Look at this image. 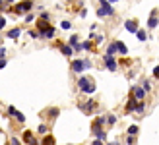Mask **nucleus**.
<instances>
[{"instance_id":"nucleus-1","label":"nucleus","mask_w":159,"mask_h":145,"mask_svg":"<svg viewBox=\"0 0 159 145\" xmlns=\"http://www.w3.org/2000/svg\"><path fill=\"white\" fill-rule=\"evenodd\" d=\"M78 85H80V89H82L84 93H87V95H91L95 91V85H93V81H91L89 77H80Z\"/></svg>"},{"instance_id":"nucleus-2","label":"nucleus","mask_w":159,"mask_h":145,"mask_svg":"<svg viewBox=\"0 0 159 145\" xmlns=\"http://www.w3.org/2000/svg\"><path fill=\"white\" fill-rule=\"evenodd\" d=\"M115 10H113V6H111L107 0H101V8L97 10V15L99 18H105V15H113Z\"/></svg>"},{"instance_id":"nucleus-3","label":"nucleus","mask_w":159,"mask_h":145,"mask_svg":"<svg viewBox=\"0 0 159 145\" xmlns=\"http://www.w3.org/2000/svg\"><path fill=\"white\" fill-rule=\"evenodd\" d=\"M31 8H33V2H31V0H23V2H20L18 6L14 8V12L16 14H25V12H29Z\"/></svg>"},{"instance_id":"nucleus-4","label":"nucleus","mask_w":159,"mask_h":145,"mask_svg":"<svg viewBox=\"0 0 159 145\" xmlns=\"http://www.w3.org/2000/svg\"><path fill=\"white\" fill-rule=\"evenodd\" d=\"M103 60H105V66H107V70H111V72H115L118 66H116V60L113 58V56H109V54H105L103 56Z\"/></svg>"},{"instance_id":"nucleus-5","label":"nucleus","mask_w":159,"mask_h":145,"mask_svg":"<svg viewBox=\"0 0 159 145\" xmlns=\"http://www.w3.org/2000/svg\"><path fill=\"white\" fill-rule=\"evenodd\" d=\"M8 114H12L16 120H18V122H25V116H23L16 107H8Z\"/></svg>"},{"instance_id":"nucleus-6","label":"nucleus","mask_w":159,"mask_h":145,"mask_svg":"<svg viewBox=\"0 0 159 145\" xmlns=\"http://www.w3.org/2000/svg\"><path fill=\"white\" fill-rule=\"evenodd\" d=\"M124 27H126L128 33H138V21L136 20H128V21L124 23Z\"/></svg>"},{"instance_id":"nucleus-7","label":"nucleus","mask_w":159,"mask_h":145,"mask_svg":"<svg viewBox=\"0 0 159 145\" xmlns=\"http://www.w3.org/2000/svg\"><path fill=\"white\" fill-rule=\"evenodd\" d=\"M132 97H134L136 101H144V97H146V91L142 89V87H134V89H132Z\"/></svg>"},{"instance_id":"nucleus-8","label":"nucleus","mask_w":159,"mask_h":145,"mask_svg":"<svg viewBox=\"0 0 159 145\" xmlns=\"http://www.w3.org/2000/svg\"><path fill=\"white\" fill-rule=\"evenodd\" d=\"M85 70V62L84 60H74L72 62V72H76V74H80V72Z\"/></svg>"},{"instance_id":"nucleus-9","label":"nucleus","mask_w":159,"mask_h":145,"mask_svg":"<svg viewBox=\"0 0 159 145\" xmlns=\"http://www.w3.org/2000/svg\"><path fill=\"white\" fill-rule=\"evenodd\" d=\"M115 46H116V52L120 54H128V48H126V45L122 41H115Z\"/></svg>"},{"instance_id":"nucleus-10","label":"nucleus","mask_w":159,"mask_h":145,"mask_svg":"<svg viewBox=\"0 0 159 145\" xmlns=\"http://www.w3.org/2000/svg\"><path fill=\"white\" fill-rule=\"evenodd\" d=\"M60 52L64 54V56H72V52H74V48L70 46V45H60Z\"/></svg>"},{"instance_id":"nucleus-11","label":"nucleus","mask_w":159,"mask_h":145,"mask_svg":"<svg viewBox=\"0 0 159 145\" xmlns=\"http://www.w3.org/2000/svg\"><path fill=\"white\" fill-rule=\"evenodd\" d=\"M80 108H82L84 112H91V110L95 108V103H93V101H89L87 104H80Z\"/></svg>"},{"instance_id":"nucleus-12","label":"nucleus","mask_w":159,"mask_h":145,"mask_svg":"<svg viewBox=\"0 0 159 145\" xmlns=\"http://www.w3.org/2000/svg\"><path fill=\"white\" fill-rule=\"evenodd\" d=\"M41 145H57V141H54L52 135H45L43 141H41Z\"/></svg>"},{"instance_id":"nucleus-13","label":"nucleus","mask_w":159,"mask_h":145,"mask_svg":"<svg viewBox=\"0 0 159 145\" xmlns=\"http://www.w3.org/2000/svg\"><path fill=\"white\" fill-rule=\"evenodd\" d=\"M157 23H159V21H157V18H155V14H153L152 18L148 20V27H149V29H153V27H157Z\"/></svg>"},{"instance_id":"nucleus-14","label":"nucleus","mask_w":159,"mask_h":145,"mask_svg":"<svg viewBox=\"0 0 159 145\" xmlns=\"http://www.w3.org/2000/svg\"><path fill=\"white\" fill-rule=\"evenodd\" d=\"M41 37H47V39H52L54 37V27H49L47 31H43L41 33Z\"/></svg>"},{"instance_id":"nucleus-15","label":"nucleus","mask_w":159,"mask_h":145,"mask_svg":"<svg viewBox=\"0 0 159 145\" xmlns=\"http://www.w3.org/2000/svg\"><path fill=\"white\" fill-rule=\"evenodd\" d=\"M20 33H21L20 29H12L10 33H8V39H18V37H20Z\"/></svg>"},{"instance_id":"nucleus-16","label":"nucleus","mask_w":159,"mask_h":145,"mask_svg":"<svg viewBox=\"0 0 159 145\" xmlns=\"http://www.w3.org/2000/svg\"><path fill=\"white\" fill-rule=\"evenodd\" d=\"M80 43H78V35H72V37H70V46H72L74 48V51H76V46H78Z\"/></svg>"},{"instance_id":"nucleus-17","label":"nucleus","mask_w":159,"mask_h":145,"mask_svg":"<svg viewBox=\"0 0 159 145\" xmlns=\"http://www.w3.org/2000/svg\"><path fill=\"white\" fill-rule=\"evenodd\" d=\"M142 89H144L146 93H149V91H152V83H149V79H146V81L142 83Z\"/></svg>"},{"instance_id":"nucleus-18","label":"nucleus","mask_w":159,"mask_h":145,"mask_svg":"<svg viewBox=\"0 0 159 145\" xmlns=\"http://www.w3.org/2000/svg\"><path fill=\"white\" fill-rule=\"evenodd\" d=\"M115 52H116V46H115V43H113V45H109L107 54H109V56H115Z\"/></svg>"},{"instance_id":"nucleus-19","label":"nucleus","mask_w":159,"mask_h":145,"mask_svg":"<svg viewBox=\"0 0 159 145\" xmlns=\"http://www.w3.org/2000/svg\"><path fill=\"white\" fill-rule=\"evenodd\" d=\"M136 134H138V126L132 124V126L128 128V135H136Z\"/></svg>"},{"instance_id":"nucleus-20","label":"nucleus","mask_w":159,"mask_h":145,"mask_svg":"<svg viewBox=\"0 0 159 145\" xmlns=\"http://www.w3.org/2000/svg\"><path fill=\"white\" fill-rule=\"evenodd\" d=\"M136 35H138V39H140V41H146V39H148L146 31H140V29H138V33H136Z\"/></svg>"},{"instance_id":"nucleus-21","label":"nucleus","mask_w":159,"mask_h":145,"mask_svg":"<svg viewBox=\"0 0 159 145\" xmlns=\"http://www.w3.org/2000/svg\"><path fill=\"white\" fill-rule=\"evenodd\" d=\"M49 116H51V118H57V116H58V108H51V110H49Z\"/></svg>"},{"instance_id":"nucleus-22","label":"nucleus","mask_w":159,"mask_h":145,"mask_svg":"<svg viewBox=\"0 0 159 145\" xmlns=\"http://www.w3.org/2000/svg\"><path fill=\"white\" fill-rule=\"evenodd\" d=\"M80 48H82V51H89V48H91V43H82V45H80Z\"/></svg>"},{"instance_id":"nucleus-23","label":"nucleus","mask_w":159,"mask_h":145,"mask_svg":"<svg viewBox=\"0 0 159 145\" xmlns=\"http://www.w3.org/2000/svg\"><path fill=\"white\" fill-rule=\"evenodd\" d=\"M37 132H39V134H41V135H43V134H47V126H45V124H41V126H39V128H37Z\"/></svg>"},{"instance_id":"nucleus-24","label":"nucleus","mask_w":159,"mask_h":145,"mask_svg":"<svg viewBox=\"0 0 159 145\" xmlns=\"http://www.w3.org/2000/svg\"><path fill=\"white\" fill-rule=\"evenodd\" d=\"M107 122H109V124H115V122H116V116L109 114V116H107Z\"/></svg>"},{"instance_id":"nucleus-25","label":"nucleus","mask_w":159,"mask_h":145,"mask_svg":"<svg viewBox=\"0 0 159 145\" xmlns=\"http://www.w3.org/2000/svg\"><path fill=\"white\" fill-rule=\"evenodd\" d=\"M60 27H62V29H70L72 25H70V21H62V23H60Z\"/></svg>"},{"instance_id":"nucleus-26","label":"nucleus","mask_w":159,"mask_h":145,"mask_svg":"<svg viewBox=\"0 0 159 145\" xmlns=\"http://www.w3.org/2000/svg\"><path fill=\"white\" fill-rule=\"evenodd\" d=\"M134 110H136V112H142V110H144V103H138V104H136V108H134Z\"/></svg>"},{"instance_id":"nucleus-27","label":"nucleus","mask_w":159,"mask_h":145,"mask_svg":"<svg viewBox=\"0 0 159 145\" xmlns=\"http://www.w3.org/2000/svg\"><path fill=\"white\" fill-rule=\"evenodd\" d=\"M10 145H21V143H20V139H16V138H12V139H10Z\"/></svg>"},{"instance_id":"nucleus-28","label":"nucleus","mask_w":159,"mask_h":145,"mask_svg":"<svg viewBox=\"0 0 159 145\" xmlns=\"http://www.w3.org/2000/svg\"><path fill=\"white\" fill-rule=\"evenodd\" d=\"M4 56H6V48L0 46V58H4Z\"/></svg>"},{"instance_id":"nucleus-29","label":"nucleus","mask_w":159,"mask_h":145,"mask_svg":"<svg viewBox=\"0 0 159 145\" xmlns=\"http://www.w3.org/2000/svg\"><path fill=\"white\" fill-rule=\"evenodd\" d=\"M153 76L159 79V66H155V68H153Z\"/></svg>"},{"instance_id":"nucleus-30","label":"nucleus","mask_w":159,"mask_h":145,"mask_svg":"<svg viewBox=\"0 0 159 145\" xmlns=\"http://www.w3.org/2000/svg\"><path fill=\"white\" fill-rule=\"evenodd\" d=\"M4 25H6V20H4V18H2V15H0V29H2V27H4Z\"/></svg>"},{"instance_id":"nucleus-31","label":"nucleus","mask_w":159,"mask_h":145,"mask_svg":"<svg viewBox=\"0 0 159 145\" xmlns=\"http://www.w3.org/2000/svg\"><path fill=\"white\" fill-rule=\"evenodd\" d=\"M95 43H103V35H97V37H95Z\"/></svg>"},{"instance_id":"nucleus-32","label":"nucleus","mask_w":159,"mask_h":145,"mask_svg":"<svg viewBox=\"0 0 159 145\" xmlns=\"http://www.w3.org/2000/svg\"><path fill=\"white\" fill-rule=\"evenodd\" d=\"M126 141H128V145H134V138H132V135H128V139H126Z\"/></svg>"},{"instance_id":"nucleus-33","label":"nucleus","mask_w":159,"mask_h":145,"mask_svg":"<svg viewBox=\"0 0 159 145\" xmlns=\"http://www.w3.org/2000/svg\"><path fill=\"white\" fill-rule=\"evenodd\" d=\"M6 66V58H0V68H4Z\"/></svg>"},{"instance_id":"nucleus-34","label":"nucleus","mask_w":159,"mask_h":145,"mask_svg":"<svg viewBox=\"0 0 159 145\" xmlns=\"http://www.w3.org/2000/svg\"><path fill=\"white\" fill-rule=\"evenodd\" d=\"M93 145H103V143H101V139H97V141H95Z\"/></svg>"},{"instance_id":"nucleus-35","label":"nucleus","mask_w":159,"mask_h":145,"mask_svg":"<svg viewBox=\"0 0 159 145\" xmlns=\"http://www.w3.org/2000/svg\"><path fill=\"white\" fill-rule=\"evenodd\" d=\"M107 2H109V4H111V2H116V0H107Z\"/></svg>"},{"instance_id":"nucleus-36","label":"nucleus","mask_w":159,"mask_h":145,"mask_svg":"<svg viewBox=\"0 0 159 145\" xmlns=\"http://www.w3.org/2000/svg\"><path fill=\"white\" fill-rule=\"evenodd\" d=\"M6 2H10V4H12V2H14V0H6Z\"/></svg>"},{"instance_id":"nucleus-37","label":"nucleus","mask_w":159,"mask_h":145,"mask_svg":"<svg viewBox=\"0 0 159 145\" xmlns=\"http://www.w3.org/2000/svg\"><path fill=\"white\" fill-rule=\"evenodd\" d=\"M2 2H4V0H0V6H2Z\"/></svg>"},{"instance_id":"nucleus-38","label":"nucleus","mask_w":159,"mask_h":145,"mask_svg":"<svg viewBox=\"0 0 159 145\" xmlns=\"http://www.w3.org/2000/svg\"><path fill=\"white\" fill-rule=\"evenodd\" d=\"M0 41H2V39H0Z\"/></svg>"}]
</instances>
